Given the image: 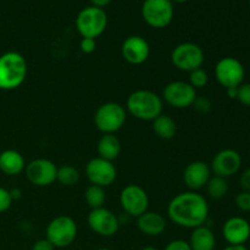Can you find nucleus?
I'll return each instance as SVG.
<instances>
[{
	"mask_svg": "<svg viewBox=\"0 0 250 250\" xmlns=\"http://www.w3.org/2000/svg\"><path fill=\"white\" fill-rule=\"evenodd\" d=\"M167 215L171 221L185 229L203 226L209 217V204L197 192H183L175 195L167 205Z\"/></svg>",
	"mask_w": 250,
	"mask_h": 250,
	"instance_id": "f257e3e1",
	"label": "nucleus"
},
{
	"mask_svg": "<svg viewBox=\"0 0 250 250\" xmlns=\"http://www.w3.org/2000/svg\"><path fill=\"white\" fill-rule=\"evenodd\" d=\"M164 102L160 95L148 89H138L128 95L127 111L142 121H153L163 114Z\"/></svg>",
	"mask_w": 250,
	"mask_h": 250,
	"instance_id": "f03ea898",
	"label": "nucleus"
},
{
	"mask_svg": "<svg viewBox=\"0 0 250 250\" xmlns=\"http://www.w3.org/2000/svg\"><path fill=\"white\" fill-rule=\"evenodd\" d=\"M28 66L23 55L7 51L0 55V89L14 90L24 82Z\"/></svg>",
	"mask_w": 250,
	"mask_h": 250,
	"instance_id": "7ed1b4c3",
	"label": "nucleus"
},
{
	"mask_svg": "<svg viewBox=\"0 0 250 250\" xmlns=\"http://www.w3.org/2000/svg\"><path fill=\"white\" fill-rule=\"evenodd\" d=\"M127 112L121 104L104 103L94 114V125L103 134H115L126 124Z\"/></svg>",
	"mask_w": 250,
	"mask_h": 250,
	"instance_id": "20e7f679",
	"label": "nucleus"
},
{
	"mask_svg": "<svg viewBox=\"0 0 250 250\" xmlns=\"http://www.w3.org/2000/svg\"><path fill=\"white\" fill-rule=\"evenodd\" d=\"M107 26V15L104 9L88 6L81 10L76 17V28L82 38L97 39L102 36Z\"/></svg>",
	"mask_w": 250,
	"mask_h": 250,
	"instance_id": "39448f33",
	"label": "nucleus"
},
{
	"mask_svg": "<svg viewBox=\"0 0 250 250\" xmlns=\"http://www.w3.org/2000/svg\"><path fill=\"white\" fill-rule=\"evenodd\" d=\"M205 55L203 49L198 44L185 42L173 48L171 53V62L177 70L185 71V72H192V71L200 68L204 63Z\"/></svg>",
	"mask_w": 250,
	"mask_h": 250,
	"instance_id": "423d86ee",
	"label": "nucleus"
},
{
	"mask_svg": "<svg viewBox=\"0 0 250 250\" xmlns=\"http://www.w3.org/2000/svg\"><path fill=\"white\" fill-rule=\"evenodd\" d=\"M77 237V225L70 216H58L46 226L45 238L55 248H66L75 242Z\"/></svg>",
	"mask_w": 250,
	"mask_h": 250,
	"instance_id": "0eeeda50",
	"label": "nucleus"
},
{
	"mask_svg": "<svg viewBox=\"0 0 250 250\" xmlns=\"http://www.w3.org/2000/svg\"><path fill=\"white\" fill-rule=\"evenodd\" d=\"M173 2L171 0H144L142 17L153 28H165L173 20Z\"/></svg>",
	"mask_w": 250,
	"mask_h": 250,
	"instance_id": "6e6552de",
	"label": "nucleus"
},
{
	"mask_svg": "<svg viewBox=\"0 0 250 250\" xmlns=\"http://www.w3.org/2000/svg\"><path fill=\"white\" fill-rule=\"evenodd\" d=\"M215 77L219 84L226 89L238 88L244 83L246 70L241 61L232 56H226L217 61L215 66Z\"/></svg>",
	"mask_w": 250,
	"mask_h": 250,
	"instance_id": "1a4fd4ad",
	"label": "nucleus"
},
{
	"mask_svg": "<svg viewBox=\"0 0 250 250\" xmlns=\"http://www.w3.org/2000/svg\"><path fill=\"white\" fill-rule=\"evenodd\" d=\"M197 98V90L188 82L173 81L165 85L163 90V102L173 109H187L192 106Z\"/></svg>",
	"mask_w": 250,
	"mask_h": 250,
	"instance_id": "9d476101",
	"label": "nucleus"
},
{
	"mask_svg": "<svg viewBox=\"0 0 250 250\" xmlns=\"http://www.w3.org/2000/svg\"><path fill=\"white\" fill-rule=\"evenodd\" d=\"M58 166L49 159L39 158L29 161L24 167V175L36 187H48L56 181Z\"/></svg>",
	"mask_w": 250,
	"mask_h": 250,
	"instance_id": "9b49d317",
	"label": "nucleus"
},
{
	"mask_svg": "<svg viewBox=\"0 0 250 250\" xmlns=\"http://www.w3.org/2000/svg\"><path fill=\"white\" fill-rule=\"evenodd\" d=\"M120 204L127 215L138 217L148 211L149 197L139 186L128 185L120 193Z\"/></svg>",
	"mask_w": 250,
	"mask_h": 250,
	"instance_id": "f8f14e48",
	"label": "nucleus"
},
{
	"mask_svg": "<svg viewBox=\"0 0 250 250\" xmlns=\"http://www.w3.org/2000/svg\"><path fill=\"white\" fill-rule=\"evenodd\" d=\"M85 176L92 185L109 187L117 177V170L111 161L102 158H93L85 165Z\"/></svg>",
	"mask_w": 250,
	"mask_h": 250,
	"instance_id": "ddd939ff",
	"label": "nucleus"
},
{
	"mask_svg": "<svg viewBox=\"0 0 250 250\" xmlns=\"http://www.w3.org/2000/svg\"><path fill=\"white\" fill-rule=\"evenodd\" d=\"M87 222L94 233L102 237H112L119 232V217L106 208L92 209L88 214Z\"/></svg>",
	"mask_w": 250,
	"mask_h": 250,
	"instance_id": "4468645a",
	"label": "nucleus"
},
{
	"mask_svg": "<svg viewBox=\"0 0 250 250\" xmlns=\"http://www.w3.org/2000/svg\"><path fill=\"white\" fill-rule=\"evenodd\" d=\"M242 167V156L234 149H222L215 154L211 160V172L215 176L229 178L234 176Z\"/></svg>",
	"mask_w": 250,
	"mask_h": 250,
	"instance_id": "2eb2a0df",
	"label": "nucleus"
},
{
	"mask_svg": "<svg viewBox=\"0 0 250 250\" xmlns=\"http://www.w3.org/2000/svg\"><path fill=\"white\" fill-rule=\"evenodd\" d=\"M121 55L131 65H142L150 55V46L141 36H129L122 42Z\"/></svg>",
	"mask_w": 250,
	"mask_h": 250,
	"instance_id": "dca6fc26",
	"label": "nucleus"
},
{
	"mask_svg": "<svg viewBox=\"0 0 250 250\" xmlns=\"http://www.w3.org/2000/svg\"><path fill=\"white\" fill-rule=\"evenodd\" d=\"M222 236L229 246H244L250 239V224L241 216L226 220L222 226Z\"/></svg>",
	"mask_w": 250,
	"mask_h": 250,
	"instance_id": "f3484780",
	"label": "nucleus"
},
{
	"mask_svg": "<svg viewBox=\"0 0 250 250\" xmlns=\"http://www.w3.org/2000/svg\"><path fill=\"white\" fill-rule=\"evenodd\" d=\"M210 177H211L210 165L200 160L188 164L183 172V182L187 186L188 189L193 190V192L205 187L207 183L209 182Z\"/></svg>",
	"mask_w": 250,
	"mask_h": 250,
	"instance_id": "a211bd4d",
	"label": "nucleus"
},
{
	"mask_svg": "<svg viewBox=\"0 0 250 250\" xmlns=\"http://www.w3.org/2000/svg\"><path fill=\"white\" fill-rule=\"evenodd\" d=\"M137 227L146 236L156 237L163 234L166 229V220L160 212L148 210L137 217Z\"/></svg>",
	"mask_w": 250,
	"mask_h": 250,
	"instance_id": "6ab92c4d",
	"label": "nucleus"
},
{
	"mask_svg": "<svg viewBox=\"0 0 250 250\" xmlns=\"http://www.w3.org/2000/svg\"><path fill=\"white\" fill-rule=\"evenodd\" d=\"M26 163L21 153L14 149H7L0 153V171L7 176L20 175L24 171Z\"/></svg>",
	"mask_w": 250,
	"mask_h": 250,
	"instance_id": "aec40b11",
	"label": "nucleus"
},
{
	"mask_svg": "<svg viewBox=\"0 0 250 250\" xmlns=\"http://www.w3.org/2000/svg\"><path fill=\"white\" fill-rule=\"evenodd\" d=\"M188 244L192 250H214L216 238L211 229L203 225L193 229Z\"/></svg>",
	"mask_w": 250,
	"mask_h": 250,
	"instance_id": "412c9836",
	"label": "nucleus"
},
{
	"mask_svg": "<svg viewBox=\"0 0 250 250\" xmlns=\"http://www.w3.org/2000/svg\"><path fill=\"white\" fill-rule=\"evenodd\" d=\"M97 150L99 158L112 163L121 154V142L115 134H103L98 141Z\"/></svg>",
	"mask_w": 250,
	"mask_h": 250,
	"instance_id": "4be33fe9",
	"label": "nucleus"
},
{
	"mask_svg": "<svg viewBox=\"0 0 250 250\" xmlns=\"http://www.w3.org/2000/svg\"><path fill=\"white\" fill-rule=\"evenodd\" d=\"M153 131L156 136L164 141H168L172 139L176 136L177 132V125H176L175 120L171 116L165 114H161L153 120Z\"/></svg>",
	"mask_w": 250,
	"mask_h": 250,
	"instance_id": "5701e85b",
	"label": "nucleus"
},
{
	"mask_svg": "<svg viewBox=\"0 0 250 250\" xmlns=\"http://www.w3.org/2000/svg\"><path fill=\"white\" fill-rule=\"evenodd\" d=\"M205 187H207V192L209 197L216 200L226 197L229 189L227 178L220 177V176H211Z\"/></svg>",
	"mask_w": 250,
	"mask_h": 250,
	"instance_id": "b1692460",
	"label": "nucleus"
},
{
	"mask_svg": "<svg viewBox=\"0 0 250 250\" xmlns=\"http://www.w3.org/2000/svg\"><path fill=\"white\" fill-rule=\"evenodd\" d=\"M84 199L90 209H99V208H103L104 207L105 200H106V194H105L104 188L99 187V186L90 185L84 190Z\"/></svg>",
	"mask_w": 250,
	"mask_h": 250,
	"instance_id": "393cba45",
	"label": "nucleus"
},
{
	"mask_svg": "<svg viewBox=\"0 0 250 250\" xmlns=\"http://www.w3.org/2000/svg\"><path fill=\"white\" fill-rule=\"evenodd\" d=\"M56 181L65 187H73L80 181V172L72 165H62L58 167Z\"/></svg>",
	"mask_w": 250,
	"mask_h": 250,
	"instance_id": "a878e982",
	"label": "nucleus"
},
{
	"mask_svg": "<svg viewBox=\"0 0 250 250\" xmlns=\"http://www.w3.org/2000/svg\"><path fill=\"white\" fill-rule=\"evenodd\" d=\"M188 83H189L195 90L200 89V88H204L205 85L209 83V75H208V72L203 67L197 68V70L189 72V80H188Z\"/></svg>",
	"mask_w": 250,
	"mask_h": 250,
	"instance_id": "bb28decb",
	"label": "nucleus"
},
{
	"mask_svg": "<svg viewBox=\"0 0 250 250\" xmlns=\"http://www.w3.org/2000/svg\"><path fill=\"white\" fill-rule=\"evenodd\" d=\"M234 203H236V207L238 208L241 211L250 212V192L242 190L241 193L237 194Z\"/></svg>",
	"mask_w": 250,
	"mask_h": 250,
	"instance_id": "cd10ccee",
	"label": "nucleus"
},
{
	"mask_svg": "<svg viewBox=\"0 0 250 250\" xmlns=\"http://www.w3.org/2000/svg\"><path fill=\"white\" fill-rule=\"evenodd\" d=\"M192 106H194V109L197 110L198 112H200V114H208V112L211 111L212 103L211 100L208 99V98L205 97H200V98L197 97Z\"/></svg>",
	"mask_w": 250,
	"mask_h": 250,
	"instance_id": "c85d7f7f",
	"label": "nucleus"
},
{
	"mask_svg": "<svg viewBox=\"0 0 250 250\" xmlns=\"http://www.w3.org/2000/svg\"><path fill=\"white\" fill-rule=\"evenodd\" d=\"M237 100L244 106L250 107V83H242L239 85Z\"/></svg>",
	"mask_w": 250,
	"mask_h": 250,
	"instance_id": "c756f323",
	"label": "nucleus"
},
{
	"mask_svg": "<svg viewBox=\"0 0 250 250\" xmlns=\"http://www.w3.org/2000/svg\"><path fill=\"white\" fill-rule=\"evenodd\" d=\"M12 204L11 195H10V190L5 189V188L0 187V214L7 211Z\"/></svg>",
	"mask_w": 250,
	"mask_h": 250,
	"instance_id": "7c9ffc66",
	"label": "nucleus"
},
{
	"mask_svg": "<svg viewBox=\"0 0 250 250\" xmlns=\"http://www.w3.org/2000/svg\"><path fill=\"white\" fill-rule=\"evenodd\" d=\"M80 49L84 54L94 53L97 49V41L92 38H82L80 43Z\"/></svg>",
	"mask_w": 250,
	"mask_h": 250,
	"instance_id": "2f4dec72",
	"label": "nucleus"
},
{
	"mask_svg": "<svg viewBox=\"0 0 250 250\" xmlns=\"http://www.w3.org/2000/svg\"><path fill=\"white\" fill-rule=\"evenodd\" d=\"M164 250H192V249H190L188 242L183 241V239H175V241L170 242Z\"/></svg>",
	"mask_w": 250,
	"mask_h": 250,
	"instance_id": "473e14b6",
	"label": "nucleus"
},
{
	"mask_svg": "<svg viewBox=\"0 0 250 250\" xmlns=\"http://www.w3.org/2000/svg\"><path fill=\"white\" fill-rule=\"evenodd\" d=\"M32 250H55V247L50 243L46 238L38 239L32 246Z\"/></svg>",
	"mask_w": 250,
	"mask_h": 250,
	"instance_id": "72a5a7b5",
	"label": "nucleus"
},
{
	"mask_svg": "<svg viewBox=\"0 0 250 250\" xmlns=\"http://www.w3.org/2000/svg\"><path fill=\"white\" fill-rule=\"evenodd\" d=\"M239 185H241L242 189L246 192H250V167L246 168L242 172L241 178H239Z\"/></svg>",
	"mask_w": 250,
	"mask_h": 250,
	"instance_id": "f704fd0d",
	"label": "nucleus"
},
{
	"mask_svg": "<svg viewBox=\"0 0 250 250\" xmlns=\"http://www.w3.org/2000/svg\"><path fill=\"white\" fill-rule=\"evenodd\" d=\"M112 0H90L93 6L100 7V9H104L105 6H107L109 4H111Z\"/></svg>",
	"mask_w": 250,
	"mask_h": 250,
	"instance_id": "c9c22d12",
	"label": "nucleus"
},
{
	"mask_svg": "<svg viewBox=\"0 0 250 250\" xmlns=\"http://www.w3.org/2000/svg\"><path fill=\"white\" fill-rule=\"evenodd\" d=\"M227 92V97L229 99H236L237 100V95H238V88H229L226 89Z\"/></svg>",
	"mask_w": 250,
	"mask_h": 250,
	"instance_id": "e433bc0d",
	"label": "nucleus"
},
{
	"mask_svg": "<svg viewBox=\"0 0 250 250\" xmlns=\"http://www.w3.org/2000/svg\"><path fill=\"white\" fill-rule=\"evenodd\" d=\"M10 195H11L12 202L16 199H20V198H21V190L17 189V188H14V189L10 190Z\"/></svg>",
	"mask_w": 250,
	"mask_h": 250,
	"instance_id": "4c0bfd02",
	"label": "nucleus"
},
{
	"mask_svg": "<svg viewBox=\"0 0 250 250\" xmlns=\"http://www.w3.org/2000/svg\"><path fill=\"white\" fill-rule=\"evenodd\" d=\"M224 250H248L244 246H227Z\"/></svg>",
	"mask_w": 250,
	"mask_h": 250,
	"instance_id": "58836bf2",
	"label": "nucleus"
},
{
	"mask_svg": "<svg viewBox=\"0 0 250 250\" xmlns=\"http://www.w3.org/2000/svg\"><path fill=\"white\" fill-rule=\"evenodd\" d=\"M141 250H159L158 248H155V247H144V248H142Z\"/></svg>",
	"mask_w": 250,
	"mask_h": 250,
	"instance_id": "ea45409f",
	"label": "nucleus"
},
{
	"mask_svg": "<svg viewBox=\"0 0 250 250\" xmlns=\"http://www.w3.org/2000/svg\"><path fill=\"white\" fill-rule=\"evenodd\" d=\"M172 2H178V4H183V2H187L189 0H171Z\"/></svg>",
	"mask_w": 250,
	"mask_h": 250,
	"instance_id": "a19ab883",
	"label": "nucleus"
},
{
	"mask_svg": "<svg viewBox=\"0 0 250 250\" xmlns=\"http://www.w3.org/2000/svg\"><path fill=\"white\" fill-rule=\"evenodd\" d=\"M98 250H111V249H109V248H100V249H98Z\"/></svg>",
	"mask_w": 250,
	"mask_h": 250,
	"instance_id": "79ce46f5",
	"label": "nucleus"
},
{
	"mask_svg": "<svg viewBox=\"0 0 250 250\" xmlns=\"http://www.w3.org/2000/svg\"><path fill=\"white\" fill-rule=\"evenodd\" d=\"M249 7H250V0H249Z\"/></svg>",
	"mask_w": 250,
	"mask_h": 250,
	"instance_id": "37998d69",
	"label": "nucleus"
}]
</instances>
